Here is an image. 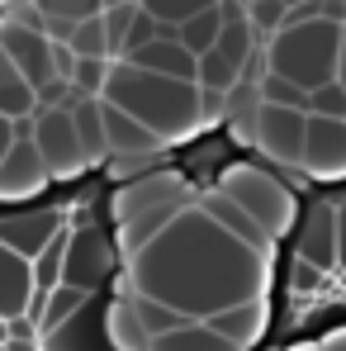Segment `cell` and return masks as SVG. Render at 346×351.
I'll return each mask as SVG.
<instances>
[{"label": "cell", "mask_w": 346, "mask_h": 351, "mask_svg": "<svg viewBox=\"0 0 346 351\" xmlns=\"http://www.w3.org/2000/svg\"><path fill=\"white\" fill-rule=\"evenodd\" d=\"M105 133H110V157H152L166 147L143 119H133L114 100H105Z\"/></svg>", "instance_id": "obj_13"}, {"label": "cell", "mask_w": 346, "mask_h": 351, "mask_svg": "<svg viewBox=\"0 0 346 351\" xmlns=\"http://www.w3.org/2000/svg\"><path fill=\"white\" fill-rule=\"evenodd\" d=\"M266 62H271L266 71H280L289 81H299L304 90L332 86V81H342V24L328 14H313V19L289 14L285 29L271 34Z\"/></svg>", "instance_id": "obj_3"}, {"label": "cell", "mask_w": 346, "mask_h": 351, "mask_svg": "<svg viewBox=\"0 0 346 351\" xmlns=\"http://www.w3.org/2000/svg\"><path fill=\"white\" fill-rule=\"evenodd\" d=\"M43 337V328L24 313V318H5V342H38Z\"/></svg>", "instance_id": "obj_32"}, {"label": "cell", "mask_w": 346, "mask_h": 351, "mask_svg": "<svg viewBox=\"0 0 346 351\" xmlns=\"http://www.w3.org/2000/svg\"><path fill=\"white\" fill-rule=\"evenodd\" d=\"M261 100H266V105H289V110H304V114H308L313 90H304L299 81H289L280 71H266V76H261Z\"/></svg>", "instance_id": "obj_25"}, {"label": "cell", "mask_w": 346, "mask_h": 351, "mask_svg": "<svg viewBox=\"0 0 346 351\" xmlns=\"http://www.w3.org/2000/svg\"><path fill=\"white\" fill-rule=\"evenodd\" d=\"M123 62H138V66L175 76V81H199V58L180 38H157V43H147L143 53H133V58H123Z\"/></svg>", "instance_id": "obj_17"}, {"label": "cell", "mask_w": 346, "mask_h": 351, "mask_svg": "<svg viewBox=\"0 0 346 351\" xmlns=\"http://www.w3.org/2000/svg\"><path fill=\"white\" fill-rule=\"evenodd\" d=\"M214 5H223V0H143V10H152L162 24H171V29H180V24H190L195 14H204V10H214Z\"/></svg>", "instance_id": "obj_26"}, {"label": "cell", "mask_w": 346, "mask_h": 351, "mask_svg": "<svg viewBox=\"0 0 346 351\" xmlns=\"http://www.w3.org/2000/svg\"><path fill=\"white\" fill-rule=\"evenodd\" d=\"M289 351H328L323 342H299V347H289Z\"/></svg>", "instance_id": "obj_35"}, {"label": "cell", "mask_w": 346, "mask_h": 351, "mask_svg": "<svg viewBox=\"0 0 346 351\" xmlns=\"http://www.w3.org/2000/svg\"><path fill=\"white\" fill-rule=\"evenodd\" d=\"M299 256H308L323 271H332L342 261L337 256V209H328V204L313 209V219L304 223V237H299Z\"/></svg>", "instance_id": "obj_19"}, {"label": "cell", "mask_w": 346, "mask_h": 351, "mask_svg": "<svg viewBox=\"0 0 346 351\" xmlns=\"http://www.w3.org/2000/svg\"><path fill=\"white\" fill-rule=\"evenodd\" d=\"M251 143L280 162V167H304V143H308V114L289 105H256L251 114Z\"/></svg>", "instance_id": "obj_8"}, {"label": "cell", "mask_w": 346, "mask_h": 351, "mask_svg": "<svg viewBox=\"0 0 346 351\" xmlns=\"http://www.w3.org/2000/svg\"><path fill=\"white\" fill-rule=\"evenodd\" d=\"M304 171L313 180H346V119L308 114Z\"/></svg>", "instance_id": "obj_10"}, {"label": "cell", "mask_w": 346, "mask_h": 351, "mask_svg": "<svg viewBox=\"0 0 346 351\" xmlns=\"http://www.w3.org/2000/svg\"><path fill=\"white\" fill-rule=\"evenodd\" d=\"M48 185H53V171L38 152L34 119H10V143H5V157H0V199L24 204V199H38Z\"/></svg>", "instance_id": "obj_5"}, {"label": "cell", "mask_w": 346, "mask_h": 351, "mask_svg": "<svg viewBox=\"0 0 346 351\" xmlns=\"http://www.w3.org/2000/svg\"><path fill=\"white\" fill-rule=\"evenodd\" d=\"M105 100H114V105H123L133 119H143L166 147L195 138V133L209 123L204 86H199V81H175V76L147 71V66L123 62V58H119L114 71H110Z\"/></svg>", "instance_id": "obj_2"}, {"label": "cell", "mask_w": 346, "mask_h": 351, "mask_svg": "<svg viewBox=\"0 0 346 351\" xmlns=\"http://www.w3.org/2000/svg\"><path fill=\"white\" fill-rule=\"evenodd\" d=\"M90 304H95V290H81V285H62V290H53L48 313H43V337L58 332V328H66L71 318H81Z\"/></svg>", "instance_id": "obj_22"}, {"label": "cell", "mask_w": 346, "mask_h": 351, "mask_svg": "<svg viewBox=\"0 0 346 351\" xmlns=\"http://www.w3.org/2000/svg\"><path fill=\"white\" fill-rule=\"evenodd\" d=\"M110 5H128V0H105V10H110Z\"/></svg>", "instance_id": "obj_38"}, {"label": "cell", "mask_w": 346, "mask_h": 351, "mask_svg": "<svg viewBox=\"0 0 346 351\" xmlns=\"http://www.w3.org/2000/svg\"><path fill=\"white\" fill-rule=\"evenodd\" d=\"M66 43L76 48V58H114V53H110V29H105V14L76 19Z\"/></svg>", "instance_id": "obj_24"}, {"label": "cell", "mask_w": 346, "mask_h": 351, "mask_svg": "<svg viewBox=\"0 0 346 351\" xmlns=\"http://www.w3.org/2000/svg\"><path fill=\"white\" fill-rule=\"evenodd\" d=\"M228 199H237L261 228L271 237H285L294 228V219H299V204H294V190H289L280 176H271L266 167H251V162H232L219 171L214 180Z\"/></svg>", "instance_id": "obj_4"}, {"label": "cell", "mask_w": 346, "mask_h": 351, "mask_svg": "<svg viewBox=\"0 0 346 351\" xmlns=\"http://www.w3.org/2000/svg\"><path fill=\"white\" fill-rule=\"evenodd\" d=\"M323 347L328 351H346V328H332V332L323 337Z\"/></svg>", "instance_id": "obj_34"}, {"label": "cell", "mask_w": 346, "mask_h": 351, "mask_svg": "<svg viewBox=\"0 0 346 351\" xmlns=\"http://www.w3.org/2000/svg\"><path fill=\"white\" fill-rule=\"evenodd\" d=\"M62 233H66V209H24L0 219V242L24 256H43Z\"/></svg>", "instance_id": "obj_11"}, {"label": "cell", "mask_w": 346, "mask_h": 351, "mask_svg": "<svg viewBox=\"0 0 346 351\" xmlns=\"http://www.w3.org/2000/svg\"><path fill=\"white\" fill-rule=\"evenodd\" d=\"M123 266H128L123 294H152L195 323L223 313L232 304L266 299V285H271V252L232 237L199 204V195L195 204L180 209V219L166 233H157Z\"/></svg>", "instance_id": "obj_1"}, {"label": "cell", "mask_w": 346, "mask_h": 351, "mask_svg": "<svg viewBox=\"0 0 346 351\" xmlns=\"http://www.w3.org/2000/svg\"><path fill=\"white\" fill-rule=\"evenodd\" d=\"M223 24H228V14H223V5H214V10L195 14L190 24H180V43H185L195 58H204V53H214V48H219V38H223Z\"/></svg>", "instance_id": "obj_21"}, {"label": "cell", "mask_w": 346, "mask_h": 351, "mask_svg": "<svg viewBox=\"0 0 346 351\" xmlns=\"http://www.w3.org/2000/svg\"><path fill=\"white\" fill-rule=\"evenodd\" d=\"M323 266H313L308 256H294V266H289V290H299V294H308V290H318L323 285Z\"/></svg>", "instance_id": "obj_31"}, {"label": "cell", "mask_w": 346, "mask_h": 351, "mask_svg": "<svg viewBox=\"0 0 346 351\" xmlns=\"http://www.w3.org/2000/svg\"><path fill=\"white\" fill-rule=\"evenodd\" d=\"M342 86H346V24H342Z\"/></svg>", "instance_id": "obj_36"}, {"label": "cell", "mask_w": 346, "mask_h": 351, "mask_svg": "<svg viewBox=\"0 0 346 351\" xmlns=\"http://www.w3.org/2000/svg\"><path fill=\"white\" fill-rule=\"evenodd\" d=\"M119 261H123L119 237H110L105 228H76L71 242H66V285L100 290Z\"/></svg>", "instance_id": "obj_9"}, {"label": "cell", "mask_w": 346, "mask_h": 351, "mask_svg": "<svg viewBox=\"0 0 346 351\" xmlns=\"http://www.w3.org/2000/svg\"><path fill=\"white\" fill-rule=\"evenodd\" d=\"M48 19H90L105 14V0H34Z\"/></svg>", "instance_id": "obj_29"}, {"label": "cell", "mask_w": 346, "mask_h": 351, "mask_svg": "<svg viewBox=\"0 0 346 351\" xmlns=\"http://www.w3.org/2000/svg\"><path fill=\"white\" fill-rule=\"evenodd\" d=\"M204 323L247 351V347H256V342L266 337V328H271V299H247V304H232V308L214 313V318H204Z\"/></svg>", "instance_id": "obj_14"}, {"label": "cell", "mask_w": 346, "mask_h": 351, "mask_svg": "<svg viewBox=\"0 0 346 351\" xmlns=\"http://www.w3.org/2000/svg\"><path fill=\"white\" fill-rule=\"evenodd\" d=\"M38 110H43L38 86L19 71V62L0 53V114L5 119H34Z\"/></svg>", "instance_id": "obj_18"}, {"label": "cell", "mask_w": 346, "mask_h": 351, "mask_svg": "<svg viewBox=\"0 0 346 351\" xmlns=\"http://www.w3.org/2000/svg\"><path fill=\"white\" fill-rule=\"evenodd\" d=\"M105 342H110V351H147V347H152V332L143 328L133 294L119 290L114 304L105 308Z\"/></svg>", "instance_id": "obj_15"}, {"label": "cell", "mask_w": 346, "mask_h": 351, "mask_svg": "<svg viewBox=\"0 0 346 351\" xmlns=\"http://www.w3.org/2000/svg\"><path fill=\"white\" fill-rule=\"evenodd\" d=\"M10 10H34V0H10Z\"/></svg>", "instance_id": "obj_37"}, {"label": "cell", "mask_w": 346, "mask_h": 351, "mask_svg": "<svg viewBox=\"0 0 346 351\" xmlns=\"http://www.w3.org/2000/svg\"><path fill=\"white\" fill-rule=\"evenodd\" d=\"M133 304H138V318H143V328H147L152 337H166V332H175V328L195 323V318H185L180 308L162 304V299H152V294H133Z\"/></svg>", "instance_id": "obj_23"}, {"label": "cell", "mask_w": 346, "mask_h": 351, "mask_svg": "<svg viewBox=\"0 0 346 351\" xmlns=\"http://www.w3.org/2000/svg\"><path fill=\"white\" fill-rule=\"evenodd\" d=\"M114 62H119V58H81V62H76V76H71V86H76L81 95H105Z\"/></svg>", "instance_id": "obj_28"}, {"label": "cell", "mask_w": 346, "mask_h": 351, "mask_svg": "<svg viewBox=\"0 0 346 351\" xmlns=\"http://www.w3.org/2000/svg\"><path fill=\"white\" fill-rule=\"evenodd\" d=\"M34 138H38V152H43L53 180H81L95 167V157H90L71 110H38L34 114Z\"/></svg>", "instance_id": "obj_6"}, {"label": "cell", "mask_w": 346, "mask_h": 351, "mask_svg": "<svg viewBox=\"0 0 346 351\" xmlns=\"http://www.w3.org/2000/svg\"><path fill=\"white\" fill-rule=\"evenodd\" d=\"M147 351H242L237 342H228L223 332H214L209 323H185L166 337H152Z\"/></svg>", "instance_id": "obj_20"}, {"label": "cell", "mask_w": 346, "mask_h": 351, "mask_svg": "<svg viewBox=\"0 0 346 351\" xmlns=\"http://www.w3.org/2000/svg\"><path fill=\"white\" fill-rule=\"evenodd\" d=\"M199 204H204V209H209V214H214V219H219V223H223L232 237H242V242H251V247L271 252V242H275V237L266 233V228H261V223H256V219H251V214H247L237 199H228L219 185H209V190L199 195Z\"/></svg>", "instance_id": "obj_16"}, {"label": "cell", "mask_w": 346, "mask_h": 351, "mask_svg": "<svg viewBox=\"0 0 346 351\" xmlns=\"http://www.w3.org/2000/svg\"><path fill=\"white\" fill-rule=\"evenodd\" d=\"M195 195H190V180L180 171H147V176H128V185H119L114 199H110V214L114 223H128L138 214H157V209H185Z\"/></svg>", "instance_id": "obj_7"}, {"label": "cell", "mask_w": 346, "mask_h": 351, "mask_svg": "<svg viewBox=\"0 0 346 351\" xmlns=\"http://www.w3.org/2000/svg\"><path fill=\"white\" fill-rule=\"evenodd\" d=\"M337 256L346 266V209H337Z\"/></svg>", "instance_id": "obj_33"}, {"label": "cell", "mask_w": 346, "mask_h": 351, "mask_svg": "<svg viewBox=\"0 0 346 351\" xmlns=\"http://www.w3.org/2000/svg\"><path fill=\"white\" fill-rule=\"evenodd\" d=\"M138 14H143V0H128V5H110V10H105V29H110V53H114V58H123Z\"/></svg>", "instance_id": "obj_27"}, {"label": "cell", "mask_w": 346, "mask_h": 351, "mask_svg": "<svg viewBox=\"0 0 346 351\" xmlns=\"http://www.w3.org/2000/svg\"><path fill=\"white\" fill-rule=\"evenodd\" d=\"M0 271H5V280H0V313L5 318H24L29 304H34V294H38L34 256H24V252H14V247L0 242Z\"/></svg>", "instance_id": "obj_12"}, {"label": "cell", "mask_w": 346, "mask_h": 351, "mask_svg": "<svg viewBox=\"0 0 346 351\" xmlns=\"http://www.w3.org/2000/svg\"><path fill=\"white\" fill-rule=\"evenodd\" d=\"M308 114H323V119H346V86L332 81V86H318L313 90V105Z\"/></svg>", "instance_id": "obj_30"}]
</instances>
